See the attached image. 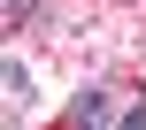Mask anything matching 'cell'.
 Segmentation results:
<instances>
[{"label":"cell","instance_id":"obj_1","mask_svg":"<svg viewBox=\"0 0 146 130\" xmlns=\"http://www.w3.org/2000/svg\"><path fill=\"white\" fill-rule=\"evenodd\" d=\"M115 115H123V107H115L108 92H77V100H69V123H115Z\"/></svg>","mask_w":146,"mask_h":130},{"label":"cell","instance_id":"obj_2","mask_svg":"<svg viewBox=\"0 0 146 130\" xmlns=\"http://www.w3.org/2000/svg\"><path fill=\"white\" fill-rule=\"evenodd\" d=\"M8 100H15V107L31 100V69H23V61H8Z\"/></svg>","mask_w":146,"mask_h":130},{"label":"cell","instance_id":"obj_3","mask_svg":"<svg viewBox=\"0 0 146 130\" xmlns=\"http://www.w3.org/2000/svg\"><path fill=\"white\" fill-rule=\"evenodd\" d=\"M0 8H8V23H23V15H31L38 0H0Z\"/></svg>","mask_w":146,"mask_h":130}]
</instances>
